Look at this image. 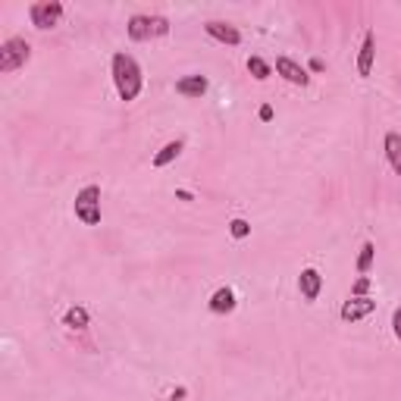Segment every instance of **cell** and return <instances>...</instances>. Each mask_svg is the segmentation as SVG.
<instances>
[{
  "label": "cell",
  "instance_id": "cell-1",
  "mask_svg": "<svg viewBox=\"0 0 401 401\" xmlns=\"http://www.w3.org/2000/svg\"><path fill=\"white\" fill-rule=\"evenodd\" d=\"M110 75H113V85H116V94L119 101L132 104L144 88V73L138 66V60L125 51H116L113 60H110Z\"/></svg>",
  "mask_w": 401,
  "mask_h": 401
},
{
  "label": "cell",
  "instance_id": "cell-2",
  "mask_svg": "<svg viewBox=\"0 0 401 401\" xmlns=\"http://www.w3.org/2000/svg\"><path fill=\"white\" fill-rule=\"evenodd\" d=\"M125 32H129L132 41H151V38H164L166 32H170V19L166 16H157V13H135V16L129 19V25H125Z\"/></svg>",
  "mask_w": 401,
  "mask_h": 401
},
{
  "label": "cell",
  "instance_id": "cell-3",
  "mask_svg": "<svg viewBox=\"0 0 401 401\" xmlns=\"http://www.w3.org/2000/svg\"><path fill=\"white\" fill-rule=\"evenodd\" d=\"M75 220L85 226H101V185H85L73 201Z\"/></svg>",
  "mask_w": 401,
  "mask_h": 401
},
{
  "label": "cell",
  "instance_id": "cell-4",
  "mask_svg": "<svg viewBox=\"0 0 401 401\" xmlns=\"http://www.w3.org/2000/svg\"><path fill=\"white\" fill-rule=\"evenodd\" d=\"M32 60V44L25 38H6L0 44V73H16Z\"/></svg>",
  "mask_w": 401,
  "mask_h": 401
},
{
  "label": "cell",
  "instance_id": "cell-5",
  "mask_svg": "<svg viewBox=\"0 0 401 401\" xmlns=\"http://www.w3.org/2000/svg\"><path fill=\"white\" fill-rule=\"evenodd\" d=\"M29 19H32L35 29H41V32L54 29L63 19V4L60 0H38V4L29 6Z\"/></svg>",
  "mask_w": 401,
  "mask_h": 401
},
{
  "label": "cell",
  "instance_id": "cell-6",
  "mask_svg": "<svg viewBox=\"0 0 401 401\" xmlns=\"http://www.w3.org/2000/svg\"><path fill=\"white\" fill-rule=\"evenodd\" d=\"M373 311H376V301H373L370 295H364V298H354V295H351V298L342 304L339 320L342 323H357V320H364V316H370Z\"/></svg>",
  "mask_w": 401,
  "mask_h": 401
},
{
  "label": "cell",
  "instance_id": "cell-7",
  "mask_svg": "<svg viewBox=\"0 0 401 401\" xmlns=\"http://www.w3.org/2000/svg\"><path fill=\"white\" fill-rule=\"evenodd\" d=\"M298 292H301V298H304L307 304H314V301L320 298V292H323V276H320V270H316V266H304V270H301V276H298Z\"/></svg>",
  "mask_w": 401,
  "mask_h": 401
},
{
  "label": "cell",
  "instance_id": "cell-8",
  "mask_svg": "<svg viewBox=\"0 0 401 401\" xmlns=\"http://www.w3.org/2000/svg\"><path fill=\"white\" fill-rule=\"evenodd\" d=\"M204 32H207L214 41H220V44H229V47L242 44V32H238L235 25H229V23H220V19H210V23H204Z\"/></svg>",
  "mask_w": 401,
  "mask_h": 401
},
{
  "label": "cell",
  "instance_id": "cell-9",
  "mask_svg": "<svg viewBox=\"0 0 401 401\" xmlns=\"http://www.w3.org/2000/svg\"><path fill=\"white\" fill-rule=\"evenodd\" d=\"M276 73L283 75V79L288 82V85H311V75H307V69L301 66V63H295L292 57H279L276 60Z\"/></svg>",
  "mask_w": 401,
  "mask_h": 401
},
{
  "label": "cell",
  "instance_id": "cell-10",
  "mask_svg": "<svg viewBox=\"0 0 401 401\" xmlns=\"http://www.w3.org/2000/svg\"><path fill=\"white\" fill-rule=\"evenodd\" d=\"M373 60H376V32H367L364 35V44H361V54H357V75L367 79L373 73Z\"/></svg>",
  "mask_w": 401,
  "mask_h": 401
},
{
  "label": "cell",
  "instance_id": "cell-11",
  "mask_svg": "<svg viewBox=\"0 0 401 401\" xmlns=\"http://www.w3.org/2000/svg\"><path fill=\"white\" fill-rule=\"evenodd\" d=\"M207 304H210V311H214V314L226 316V314H232V311H235L238 298H235V292H232L229 285H220V288H216L214 295H210V301H207Z\"/></svg>",
  "mask_w": 401,
  "mask_h": 401
},
{
  "label": "cell",
  "instance_id": "cell-12",
  "mask_svg": "<svg viewBox=\"0 0 401 401\" xmlns=\"http://www.w3.org/2000/svg\"><path fill=\"white\" fill-rule=\"evenodd\" d=\"M210 88V82L204 79V75H182L179 82H175V91H179L182 97H204Z\"/></svg>",
  "mask_w": 401,
  "mask_h": 401
},
{
  "label": "cell",
  "instance_id": "cell-13",
  "mask_svg": "<svg viewBox=\"0 0 401 401\" xmlns=\"http://www.w3.org/2000/svg\"><path fill=\"white\" fill-rule=\"evenodd\" d=\"M383 147H385V160H389L392 173L401 175V135L398 132H389V135L383 138Z\"/></svg>",
  "mask_w": 401,
  "mask_h": 401
},
{
  "label": "cell",
  "instance_id": "cell-14",
  "mask_svg": "<svg viewBox=\"0 0 401 401\" xmlns=\"http://www.w3.org/2000/svg\"><path fill=\"white\" fill-rule=\"evenodd\" d=\"M182 147H185V142H182V138H173V142H166V144L160 147L157 154H154V166H157V170H164V166H170L173 160L182 154Z\"/></svg>",
  "mask_w": 401,
  "mask_h": 401
},
{
  "label": "cell",
  "instance_id": "cell-15",
  "mask_svg": "<svg viewBox=\"0 0 401 401\" xmlns=\"http://www.w3.org/2000/svg\"><path fill=\"white\" fill-rule=\"evenodd\" d=\"M373 257H376V245L364 242L361 245V254H357V264H354V270L361 273V276H367V273L373 270Z\"/></svg>",
  "mask_w": 401,
  "mask_h": 401
},
{
  "label": "cell",
  "instance_id": "cell-16",
  "mask_svg": "<svg viewBox=\"0 0 401 401\" xmlns=\"http://www.w3.org/2000/svg\"><path fill=\"white\" fill-rule=\"evenodd\" d=\"M63 326H69V329H88V311H85V307H69L66 316H63Z\"/></svg>",
  "mask_w": 401,
  "mask_h": 401
},
{
  "label": "cell",
  "instance_id": "cell-17",
  "mask_svg": "<svg viewBox=\"0 0 401 401\" xmlns=\"http://www.w3.org/2000/svg\"><path fill=\"white\" fill-rule=\"evenodd\" d=\"M248 73L254 75L257 82H266V79L273 75V66H270V63H266L264 57H248Z\"/></svg>",
  "mask_w": 401,
  "mask_h": 401
},
{
  "label": "cell",
  "instance_id": "cell-18",
  "mask_svg": "<svg viewBox=\"0 0 401 401\" xmlns=\"http://www.w3.org/2000/svg\"><path fill=\"white\" fill-rule=\"evenodd\" d=\"M229 235L235 238V242H242V238L251 235V223L242 220V216H235V220H229Z\"/></svg>",
  "mask_w": 401,
  "mask_h": 401
},
{
  "label": "cell",
  "instance_id": "cell-19",
  "mask_svg": "<svg viewBox=\"0 0 401 401\" xmlns=\"http://www.w3.org/2000/svg\"><path fill=\"white\" fill-rule=\"evenodd\" d=\"M367 292H370V279H367V276H361V279L354 283V288H351V295H354V298H364Z\"/></svg>",
  "mask_w": 401,
  "mask_h": 401
},
{
  "label": "cell",
  "instance_id": "cell-20",
  "mask_svg": "<svg viewBox=\"0 0 401 401\" xmlns=\"http://www.w3.org/2000/svg\"><path fill=\"white\" fill-rule=\"evenodd\" d=\"M392 333H395V339L401 342V307H395V314H392Z\"/></svg>",
  "mask_w": 401,
  "mask_h": 401
},
{
  "label": "cell",
  "instance_id": "cell-21",
  "mask_svg": "<svg viewBox=\"0 0 401 401\" xmlns=\"http://www.w3.org/2000/svg\"><path fill=\"white\" fill-rule=\"evenodd\" d=\"M257 116H260V123H270V119H273V107H270V104H264V107L257 110Z\"/></svg>",
  "mask_w": 401,
  "mask_h": 401
},
{
  "label": "cell",
  "instance_id": "cell-22",
  "mask_svg": "<svg viewBox=\"0 0 401 401\" xmlns=\"http://www.w3.org/2000/svg\"><path fill=\"white\" fill-rule=\"evenodd\" d=\"M311 69H314V73H323V69H326V63H323L320 57H314L311 60Z\"/></svg>",
  "mask_w": 401,
  "mask_h": 401
},
{
  "label": "cell",
  "instance_id": "cell-23",
  "mask_svg": "<svg viewBox=\"0 0 401 401\" xmlns=\"http://www.w3.org/2000/svg\"><path fill=\"white\" fill-rule=\"evenodd\" d=\"M188 395V389H175V392H170V401H175V398H185Z\"/></svg>",
  "mask_w": 401,
  "mask_h": 401
}]
</instances>
